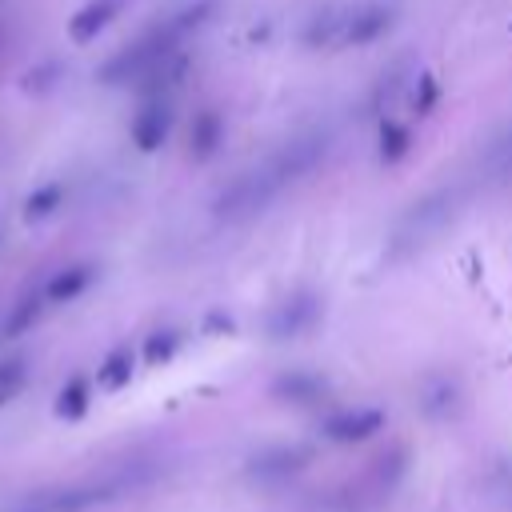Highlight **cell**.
I'll use <instances>...</instances> for the list:
<instances>
[{"label":"cell","instance_id":"d6986e66","mask_svg":"<svg viewBox=\"0 0 512 512\" xmlns=\"http://www.w3.org/2000/svg\"><path fill=\"white\" fill-rule=\"evenodd\" d=\"M44 304H48V300H44V292H40V296H24V300H20L16 308H12V316L4 320V332H0V336H8V340L24 336V332H28V328H32L36 320H40Z\"/></svg>","mask_w":512,"mask_h":512},{"label":"cell","instance_id":"cb8c5ba5","mask_svg":"<svg viewBox=\"0 0 512 512\" xmlns=\"http://www.w3.org/2000/svg\"><path fill=\"white\" fill-rule=\"evenodd\" d=\"M20 512H44V508H36V504H28V508H20Z\"/></svg>","mask_w":512,"mask_h":512},{"label":"cell","instance_id":"ac0fdd59","mask_svg":"<svg viewBox=\"0 0 512 512\" xmlns=\"http://www.w3.org/2000/svg\"><path fill=\"white\" fill-rule=\"evenodd\" d=\"M176 348H180V332L176 328H156V332L144 336L140 360H144V368H164L176 356Z\"/></svg>","mask_w":512,"mask_h":512},{"label":"cell","instance_id":"2e32d148","mask_svg":"<svg viewBox=\"0 0 512 512\" xmlns=\"http://www.w3.org/2000/svg\"><path fill=\"white\" fill-rule=\"evenodd\" d=\"M88 408H92V384H88V376L72 372V376H68L64 384H60V392H56V404H52V412H56L60 420L76 424V420H84V416H88Z\"/></svg>","mask_w":512,"mask_h":512},{"label":"cell","instance_id":"e0dca14e","mask_svg":"<svg viewBox=\"0 0 512 512\" xmlns=\"http://www.w3.org/2000/svg\"><path fill=\"white\" fill-rule=\"evenodd\" d=\"M60 204H64V184H60V180H48V184H36V188L24 196L20 216H24L28 224H40V220L56 216Z\"/></svg>","mask_w":512,"mask_h":512},{"label":"cell","instance_id":"5bb4252c","mask_svg":"<svg viewBox=\"0 0 512 512\" xmlns=\"http://www.w3.org/2000/svg\"><path fill=\"white\" fill-rule=\"evenodd\" d=\"M132 376H136V352H132V344H116V348H108V356L96 368V388L120 392V388H128Z\"/></svg>","mask_w":512,"mask_h":512},{"label":"cell","instance_id":"4fadbf2b","mask_svg":"<svg viewBox=\"0 0 512 512\" xmlns=\"http://www.w3.org/2000/svg\"><path fill=\"white\" fill-rule=\"evenodd\" d=\"M92 280H96V268H92V264H68V268H60V272L48 276L44 300H48V304H68V300L84 296V292L92 288Z\"/></svg>","mask_w":512,"mask_h":512},{"label":"cell","instance_id":"603a6c76","mask_svg":"<svg viewBox=\"0 0 512 512\" xmlns=\"http://www.w3.org/2000/svg\"><path fill=\"white\" fill-rule=\"evenodd\" d=\"M204 332H208V336H232V332H236V320H232L228 312L212 308V312L204 316Z\"/></svg>","mask_w":512,"mask_h":512},{"label":"cell","instance_id":"44dd1931","mask_svg":"<svg viewBox=\"0 0 512 512\" xmlns=\"http://www.w3.org/2000/svg\"><path fill=\"white\" fill-rule=\"evenodd\" d=\"M424 408H428V416H448V412L456 408V384H452L448 376L428 380V388H424Z\"/></svg>","mask_w":512,"mask_h":512},{"label":"cell","instance_id":"30bf717a","mask_svg":"<svg viewBox=\"0 0 512 512\" xmlns=\"http://www.w3.org/2000/svg\"><path fill=\"white\" fill-rule=\"evenodd\" d=\"M220 144H224V116L216 108H200L188 124V156L196 164H204L220 152Z\"/></svg>","mask_w":512,"mask_h":512},{"label":"cell","instance_id":"8992f818","mask_svg":"<svg viewBox=\"0 0 512 512\" xmlns=\"http://www.w3.org/2000/svg\"><path fill=\"white\" fill-rule=\"evenodd\" d=\"M168 132H172V100L168 96H144L132 124H128L132 144L140 152H156V148H164Z\"/></svg>","mask_w":512,"mask_h":512},{"label":"cell","instance_id":"277c9868","mask_svg":"<svg viewBox=\"0 0 512 512\" xmlns=\"http://www.w3.org/2000/svg\"><path fill=\"white\" fill-rule=\"evenodd\" d=\"M324 152H328V136H324V132H308V136H300V140L284 144V148H280L264 168L272 172V180H276L280 188H288L292 180L308 176V172L324 160Z\"/></svg>","mask_w":512,"mask_h":512},{"label":"cell","instance_id":"7c38bea8","mask_svg":"<svg viewBox=\"0 0 512 512\" xmlns=\"http://www.w3.org/2000/svg\"><path fill=\"white\" fill-rule=\"evenodd\" d=\"M116 12H120V0H88V4L68 20V40H72V44L96 40V36L116 20Z\"/></svg>","mask_w":512,"mask_h":512},{"label":"cell","instance_id":"9c48e42d","mask_svg":"<svg viewBox=\"0 0 512 512\" xmlns=\"http://www.w3.org/2000/svg\"><path fill=\"white\" fill-rule=\"evenodd\" d=\"M312 460L308 448H296V444H280V448H264L248 460V476L252 480H284V476H296L304 464Z\"/></svg>","mask_w":512,"mask_h":512},{"label":"cell","instance_id":"9a60e30c","mask_svg":"<svg viewBox=\"0 0 512 512\" xmlns=\"http://www.w3.org/2000/svg\"><path fill=\"white\" fill-rule=\"evenodd\" d=\"M412 152V132H408V124L404 120H396V116H380V124H376V156H380V164H400L404 156Z\"/></svg>","mask_w":512,"mask_h":512},{"label":"cell","instance_id":"3957f363","mask_svg":"<svg viewBox=\"0 0 512 512\" xmlns=\"http://www.w3.org/2000/svg\"><path fill=\"white\" fill-rule=\"evenodd\" d=\"M388 416L384 408H372V404H356V408H336L320 420V436L332 440V444H364L372 440L376 432H384Z\"/></svg>","mask_w":512,"mask_h":512},{"label":"cell","instance_id":"ba28073f","mask_svg":"<svg viewBox=\"0 0 512 512\" xmlns=\"http://www.w3.org/2000/svg\"><path fill=\"white\" fill-rule=\"evenodd\" d=\"M268 392H272V400H280V404L308 408V404H316V400L328 392V380H324L320 372H312V368H288V372H280V376L268 384Z\"/></svg>","mask_w":512,"mask_h":512},{"label":"cell","instance_id":"7a4b0ae2","mask_svg":"<svg viewBox=\"0 0 512 512\" xmlns=\"http://www.w3.org/2000/svg\"><path fill=\"white\" fill-rule=\"evenodd\" d=\"M284 188L272 180V172L260 164V168H252V172H244V176H236L220 196H216V216L220 220H244V216H256L260 208H268L276 196H280Z\"/></svg>","mask_w":512,"mask_h":512},{"label":"cell","instance_id":"ffe728a7","mask_svg":"<svg viewBox=\"0 0 512 512\" xmlns=\"http://www.w3.org/2000/svg\"><path fill=\"white\" fill-rule=\"evenodd\" d=\"M436 104H440V80L432 72H416L412 76V112H416V120L432 116Z\"/></svg>","mask_w":512,"mask_h":512},{"label":"cell","instance_id":"6da1fadb","mask_svg":"<svg viewBox=\"0 0 512 512\" xmlns=\"http://www.w3.org/2000/svg\"><path fill=\"white\" fill-rule=\"evenodd\" d=\"M212 8H216V0H196V4L180 8V12H172L168 20L152 24L140 40H132L128 48H120L112 60H104L100 72H96V80L108 84V88H124V84L136 88V80L148 76L168 52H176L184 44V36H192L212 16Z\"/></svg>","mask_w":512,"mask_h":512},{"label":"cell","instance_id":"8fae6325","mask_svg":"<svg viewBox=\"0 0 512 512\" xmlns=\"http://www.w3.org/2000/svg\"><path fill=\"white\" fill-rule=\"evenodd\" d=\"M184 76H188V52L176 48V52H168L148 76L136 80V92H140V96H172V88H180Z\"/></svg>","mask_w":512,"mask_h":512},{"label":"cell","instance_id":"7402d4cb","mask_svg":"<svg viewBox=\"0 0 512 512\" xmlns=\"http://www.w3.org/2000/svg\"><path fill=\"white\" fill-rule=\"evenodd\" d=\"M24 380H28L24 360H0V408L8 400H16V392L24 388Z\"/></svg>","mask_w":512,"mask_h":512},{"label":"cell","instance_id":"52a82bcc","mask_svg":"<svg viewBox=\"0 0 512 512\" xmlns=\"http://www.w3.org/2000/svg\"><path fill=\"white\" fill-rule=\"evenodd\" d=\"M388 28H392V8H384V4H360V8H344L336 48H364V44L380 40Z\"/></svg>","mask_w":512,"mask_h":512},{"label":"cell","instance_id":"5b68a950","mask_svg":"<svg viewBox=\"0 0 512 512\" xmlns=\"http://www.w3.org/2000/svg\"><path fill=\"white\" fill-rule=\"evenodd\" d=\"M316 320H320V296L308 292V288H300V292H292L288 300H280V304L268 312V336H272V340H296V336H304Z\"/></svg>","mask_w":512,"mask_h":512}]
</instances>
